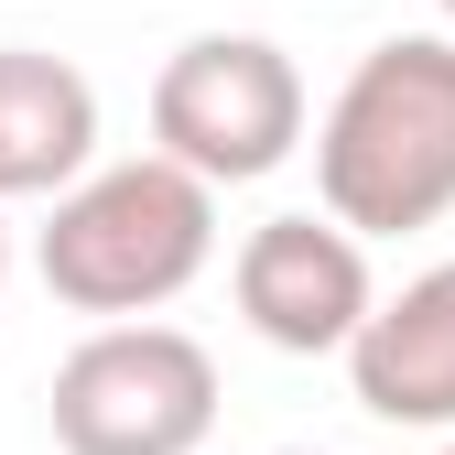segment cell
Listing matches in <instances>:
<instances>
[{
  "label": "cell",
  "instance_id": "obj_10",
  "mask_svg": "<svg viewBox=\"0 0 455 455\" xmlns=\"http://www.w3.org/2000/svg\"><path fill=\"white\" fill-rule=\"evenodd\" d=\"M293 455H315V444H293Z\"/></svg>",
  "mask_w": 455,
  "mask_h": 455
},
{
  "label": "cell",
  "instance_id": "obj_8",
  "mask_svg": "<svg viewBox=\"0 0 455 455\" xmlns=\"http://www.w3.org/2000/svg\"><path fill=\"white\" fill-rule=\"evenodd\" d=\"M0 293H12V228H0Z\"/></svg>",
  "mask_w": 455,
  "mask_h": 455
},
{
  "label": "cell",
  "instance_id": "obj_3",
  "mask_svg": "<svg viewBox=\"0 0 455 455\" xmlns=\"http://www.w3.org/2000/svg\"><path fill=\"white\" fill-rule=\"evenodd\" d=\"M44 412H54L66 455H196L217 434V358L185 325L120 315V325H87L66 347Z\"/></svg>",
  "mask_w": 455,
  "mask_h": 455
},
{
  "label": "cell",
  "instance_id": "obj_9",
  "mask_svg": "<svg viewBox=\"0 0 455 455\" xmlns=\"http://www.w3.org/2000/svg\"><path fill=\"white\" fill-rule=\"evenodd\" d=\"M434 12H444V22H455V0H434Z\"/></svg>",
  "mask_w": 455,
  "mask_h": 455
},
{
  "label": "cell",
  "instance_id": "obj_11",
  "mask_svg": "<svg viewBox=\"0 0 455 455\" xmlns=\"http://www.w3.org/2000/svg\"><path fill=\"white\" fill-rule=\"evenodd\" d=\"M444 455H455V444H444Z\"/></svg>",
  "mask_w": 455,
  "mask_h": 455
},
{
  "label": "cell",
  "instance_id": "obj_2",
  "mask_svg": "<svg viewBox=\"0 0 455 455\" xmlns=\"http://www.w3.org/2000/svg\"><path fill=\"white\" fill-rule=\"evenodd\" d=\"M206 260H217V185L185 174V163H163V152L87 163V174L54 196L44 239H33L44 293L66 315H98V325L163 315Z\"/></svg>",
  "mask_w": 455,
  "mask_h": 455
},
{
  "label": "cell",
  "instance_id": "obj_6",
  "mask_svg": "<svg viewBox=\"0 0 455 455\" xmlns=\"http://www.w3.org/2000/svg\"><path fill=\"white\" fill-rule=\"evenodd\" d=\"M336 358H347V390H358L369 423L455 434V260L412 271L402 293H379Z\"/></svg>",
  "mask_w": 455,
  "mask_h": 455
},
{
  "label": "cell",
  "instance_id": "obj_5",
  "mask_svg": "<svg viewBox=\"0 0 455 455\" xmlns=\"http://www.w3.org/2000/svg\"><path fill=\"white\" fill-rule=\"evenodd\" d=\"M228 293H239V315H250L260 347H282V358H336L358 336V315L379 304V282H369V239H358V228L293 206V217H260L250 239H239Z\"/></svg>",
  "mask_w": 455,
  "mask_h": 455
},
{
  "label": "cell",
  "instance_id": "obj_1",
  "mask_svg": "<svg viewBox=\"0 0 455 455\" xmlns=\"http://www.w3.org/2000/svg\"><path fill=\"white\" fill-rule=\"evenodd\" d=\"M315 196L358 239L455 217V33H390L347 66L315 120Z\"/></svg>",
  "mask_w": 455,
  "mask_h": 455
},
{
  "label": "cell",
  "instance_id": "obj_7",
  "mask_svg": "<svg viewBox=\"0 0 455 455\" xmlns=\"http://www.w3.org/2000/svg\"><path fill=\"white\" fill-rule=\"evenodd\" d=\"M98 163V87L44 44H0V206L66 196Z\"/></svg>",
  "mask_w": 455,
  "mask_h": 455
},
{
  "label": "cell",
  "instance_id": "obj_4",
  "mask_svg": "<svg viewBox=\"0 0 455 455\" xmlns=\"http://www.w3.org/2000/svg\"><path fill=\"white\" fill-rule=\"evenodd\" d=\"M152 152L206 185H260L304 152V66L271 33H196L152 76Z\"/></svg>",
  "mask_w": 455,
  "mask_h": 455
}]
</instances>
